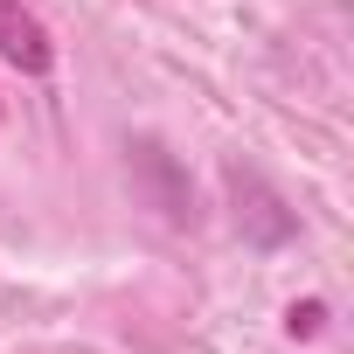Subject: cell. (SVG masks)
<instances>
[{
  "label": "cell",
  "instance_id": "6da1fadb",
  "mask_svg": "<svg viewBox=\"0 0 354 354\" xmlns=\"http://www.w3.org/2000/svg\"><path fill=\"white\" fill-rule=\"evenodd\" d=\"M0 56H8L15 70H28V77H42V70L56 63L49 28H42L28 8H15V0H0Z\"/></svg>",
  "mask_w": 354,
  "mask_h": 354
}]
</instances>
